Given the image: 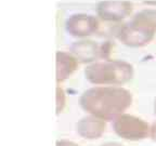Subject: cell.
<instances>
[{"instance_id":"obj_1","label":"cell","mask_w":156,"mask_h":146,"mask_svg":"<svg viewBox=\"0 0 156 146\" xmlns=\"http://www.w3.org/2000/svg\"><path fill=\"white\" fill-rule=\"evenodd\" d=\"M85 112L104 121H114L131 106L132 95L119 87H95L85 91L80 97Z\"/></svg>"},{"instance_id":"obj_2","label":"cell","mask_w":156,"mask_h":146,"mask_svg":"<svg viewBox=\"0 0 156 146\" xmlns=\"http://www.w3.org/2000/svg\"><path fill=\"white\" fill-rule=\"evenodd\" d=\"M85 75L87 80L94 85H118L131 79L133 68L124 61H106L88 66Z\"/></svg>"},{"instance_id":"obj_3","label":"cell","mask_w":156,"mask_h":146,"mask_svg":"<svg viewBox=\"0 0 156 146\" xmlns=\"http://www.w3.org/2000/svg\"><path fill=\"white\" fill-rule=\"evenodd\" d=\"M113 130L122 139L138 142L150 136L151 127L141 118L122 114L113 121Z\"/></svg>"},{"instance_id":"obj_4","label":"cell","mask_w":156,"mask_h":146,"mask_svg":"<svg viewBox=\"0 0 156 146\" xmlns=\"http://www.w3.org/2000/svg\"><path fill=\"white\" fill-rule=\"evenodd\" d=\"M155 29L134 21L125 24L117 32V37L122 43L130 47H142L147 44L154 37Z\"/></svg>"},{"instance_id":"obj_5","label":"cell","mask_w":156,"mask_h":146,"mask_svg":"<svg viewBox=\"0 0 156 146\" xmlns=\"http://www.w3.org/2000/svg\"><path fill=\"white\" fill-rule=\"evenodd\" d=\"M98 28V19L91 15H73L66 22V30L75 37L90 36L97 32Z\"/></svg>"},{"instance_id":"obj_6","label":"cell","mask_w":156,"mask_h":146,"mask_svg":"<svg viewBox=\"0 0 156 146\" xmlns=\"http://www.w3.org/2000/svg\"><path fill=\"white\" fill-rule=\"evenodd\" d=\"M106 130V123L104 120L94 117L92 115L86 116L78 120L76 123V132L85 140L100 139Z\"/></svg>"},{"instance_id":"obj_7","label":"cell","mask_w":156,"mask_h":146,"mask_svg":"<svg viewBox=\"0 0 156 146\" xmlns=\"http://www.w3.org/2000/svg\"><path fill=\"white\" fill-rule=\"evenodd\" d=\"M73 54L81 63H89L94 61L98 56H102V50L99 49L95 42L89 40L77 41L71 47Z\"/></svg>"},{"instance_id":"obj_8","label":"cell","mask_w":156,"mask_h":146,"mask_svg":"<svg viewBox=\"0 0 156 146\" xmlns=\"http://www.w3.org/2000/svg\"><path fill=\"white\" fill-rule=\"evenodd\" d=\"M77 61L73 55L65 52L56 53V80L58 82L65 80L75 71Z\"/></svg>"},{"instance_id":"obj_9","label":"cell","mask_w":156,"mask_h":146,"mask_svg":"<svg viewBox=\"0 0 156 146\" xmlns=\"http://www.w3.org/2000/svg\"><path fill=\"white\" fill-rule=\"evenodd\" d=\"M127 2H122L119 7H107L105 2L99 5V14L105 21H119L131 12V5H126Z\"/></svg>"},{"instance_id":"obj_10","label":"cell","mask_w":156,"mask_h":146,"mask_svg":"<svg viewBox=\"0 0 156 146\" xmlns=\"http://www.w3.org/2000/svg\"><path fill=\"white\" fill-rule=\"evenodd\" d=\"M64 104H65V100H64V93L63 91L58 88V107H56V112L58 114L61 113V110L63 109Z\"/></svg>"},{"instance_id":"obj_11","label":"cell","mask_w":156,"mask_h":146,"mask_svg":"<svg viewBox=\"0 0 156 146\" xmlns=\"http://www.w3.org/2000/svg\"><path fill=\"white\" fill-rule=\"evenodd\" d=\"M56 146H79V145L72 141H67V140H58L56 142Z\"/></svg>"},{"instance_id":"obj_12","label":"cell","mask_w":156,"mask_h":146,"mask_svg":"<svg viewBox=\"0 0 156 146\" xmlns=\"http://www.w3.org/2000/svg\"><path fill=\"white\" fill-rule=\"evenodd\" d=\"M150 136L154 142H156V121L151 126V132H150Z\"/></svg>"},{"instance_id":"obj_13","label":"cell","mask_w":156,"mask_h":146,"mask_svg":"<svg viewBox=\"0 0 156 146\" xmlns=\"http://www.w3.org/2000/svg\"><path fill=\"white\" fill-rule=\"evenodd\" d=\"M101 146H124V145H122L119 143H116V142H108V143H105Z\"/></svg>"},{"instance_id":"obj_14","label":"cell","mask_w":156,"mask_h":146,"mask_svg":"<svg viewBox=\"0 0 156 146\" xmlns=\"http://www.w3.org/2000/svg\"><path fill=\"white\" fill-rule=\"evenodd\" d=\"M154 113H155V116H156V100H155V104H154Z\"/></svg>"}]
</instances>
